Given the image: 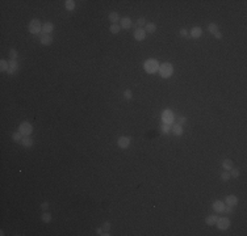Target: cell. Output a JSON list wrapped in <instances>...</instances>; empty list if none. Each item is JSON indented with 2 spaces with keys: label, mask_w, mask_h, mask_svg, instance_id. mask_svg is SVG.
Instances as JSON below:
<instances>
[{
  "label": "cell",
  "mask_w": 247,
  "mask_h": 236,
  "mask_svg": "<svg viewBox=\"0 0 247 236\" xmlns=\"http://www.w3.org/2000/svg\"><path fill=\"white\" fill-rule=\"evenodd\" d=\"M159 66L161 64L158 63V60L154 59V58L147 59V60L143 63V68H145V71L147 74H155V72L159 70Z\"/></svg>",
  "instance_id": "1"
},
{
  "label": "cell",
  "mask_w": 247,
  "mask_h": 236,
  "mask_svg": "<svg viewBox=\"0 0 247 236\" xmlns=\"http://www.w3.org/2000/svg\"><path fill=\"white\" fill-rule=\"evenodd\" d=\"M159 75H161V77H163V79H168V77H171V75L174 74V67L171 63L166 62L163 63V64L159 66V70H158Z\"/></svg>",
  "instance_id": "2"
},
{
  "label": "cell",
  "mask_w": 247,
  "mask_h": 236,
  "mask_svg": "<svg viewBox=\"0 0 247 236\" xmlns=\"http://www.w3.org/2000/svg\"><path fill=\"white\" fill-rule=\"evenodd\" d=\"M29 33H32V34H38L39 32H42V24L39 20H37V18H34V20H32L29 22Z\"/></svg>",
  "instance_id": "3"
},
{
  "label": "cell",
  "mask_w": 247,
  "mask_h": 236,
  "mask_svg": "<svg viewBox=\"0 0 247 236\" xmlns=\"http://www.w3.org/2000/svg\"><path fill=\"white\" fill-rule=\"evenodd\" d=\"M18 131H20V133L22 134L24 136L30 135V134H32V131H33V126H32V123H29L28 121L21 122L20 126H18Z\"/></svg>",
  "instance_id": "4"
},
{
  "label": "cell",
  "mask_w": 247,
  "mask_h": 236,
  "mask_svg": "<svg viewBox=\"0 0 247 236\" xmlns=\"http://www.w3.org/2000/svg\"><path fill=\"white\" fill-rule=\"evenodd\" d=\"M174 119H175V115H174V113L171 110H168V109L163 110V113H162V121H163V123L171 125L174 122Z\"/></svg>",
  "instance_id": "5"
},
{
  "label": "cell",
  "mask_w": 247,
  "mask_h": 236,
  "mask_svg": "<svg viewBox=\"0 0 247 236\" xmlns=\"http://www.w3.org/2000/svg\"><path fill=\"white\" fill-rule=\"evenodd\" d=\"M216 224H217L218 230L225 231L230 227V220H229V218H218V220Z\"/></svg>",
  "instance_id": "6"
},
{
  "label": "cell",
  "mask_w": 247,
  "mask_h": 236,
  "mask_svg": "<svg viewBox=\"0 0 247 236\" xmlns=\"http://www.w3.org/2000/svg\"><path fill=\"white\" fill-rule=\"evenodd\" d=\"M130 136H120L118 140H117V144H118L120 148H122V150H125V148H128L129 146H130Z\"/></svg>",
  "instance_id": "7"
},
{
  "label": "cell",
  "mask_w": 247,
  "mask_h": 236,
  "mask_svg": "<svg viewBox=\"0 0 247 236\" xmlns=\"http://www.w3.org/2000/svg\"><path fill=\"white\" fill-rule=\"evenodd\" d=\"M146 38V32L143 28H137L134 30V39L135 41H143Z\"/></svg>",
  "instance_id": "8"
},
{
  "label": "cell",
  "mask_w": 247,
  "mask_h": 236,
  "mask_svg": "<svg viewBox=\"0 0 247 236\" xmlns=\"http://www.w3.org/2000/svg\"><path fill=\"white\" fill-rule=\"evenodd\" d=\"M39 41H41L42 45L49 46V45L53 43V37H51V34H44V33H41V35H39Z\"/></svg>",
  "instance_id": "9"
},
{
  "label": "cell",
  "mask_w": 247,
  "mask_h": 236,
  "mask_svg": "<svg viewBox=\"0 0 247 236\" xmlns=\"http://www.w3.org/2000/svg\"><path fill=\"white\" fill-rule=\"evenodd\" d=\"M17 70H18V63H17V60H9V67H8V71H7V74H8V75H13Z\"/></svg>",
  "instance_id": "10"
},
{
  "label": "cell",
  "mask_w": 247,
  "mask_h": 236,
  "mask_svg": "<svg viewBox=\"0 0 247 236\" xmlns=\"http://www.w3.org/2000/svg\"><path fill=\"white\" fill-rule=\"evenodd\" d=\"M54 30V25L53 22H45L42 24V32L44 34H51V32Z\"/></svg>",
  "instance_id": "11"
},
{
  "label": "cell",
  "mask_w": 247,
  "mask_h": 236,
  "mask_svg": "<svg viewBox=\"0 0 247 236\" xmlns=\"http://www.w3.org/2000/svg\"><path fill=\"white\" fill-rule=\"evenodd\" d=\"M201 34H203V29H201L200 26H195L193 29L191 30L189 37H192V38H200Z\"/></svg>",
  "instance_id": "12"
},
{
  "label": "cell",
  "mask_w": 247,
  "mask_h": 236,
  "mask_svg": "<svg viewBox=\"0 0 247 236\" xmlns=\"http://www.w3.org/2000/svg\"><path fill=\"white\" fill-rule=\"evenodd\" d=\"M225 202H226V205H230V206H237L238 205V198H237V195H227L225 198Z\"/></svg>",
  "instance_id": "13"
},
{
  "label": "cell",
  "mask_w": 247,
  "mask_h": 236,
  "mask_svg": "<svg viewBox=\"0 0 247 236\" xmlns=\"http://www.w3.org/2000/svg\"><path fill=\"white\" fill-rule=\"evenodd\" d=\"M223 207H225V202H222V201H216V202H213V210H214L216 212H222Z\"/></svg>",
  "instance_id": "14"
},
{
  "label": "cell",
  "mask_w": 247,
  "mask_h": 236,
  "mask_svg": "<svg viewBox=\"0 0 247 236\" xmlns=\"http://www.w3.org/2000/svg\"><path fill=\"white\" fill-rule=\"evenodd\" d=\"M171 131H172L176 136H180L183 134V126L182 125H179V123H175L172 127H171Z\"/></svg>",
  "instance_id": "15"
},
{
  "label": "cell",
  "mask_w": 247,
  "mask_h": 236,
  "mask_svg": "<svg viewBox=\"0 0 247 236\" xmlns=\"http://www.w3.org/2000/svg\"><path fill=\"white\" fill-rule=\"evenodd\" d=\"M21 144L24 146V147H28V148H30L33 146V139H32V136L30 135H28V136H24L22 138V140L20 142Z\"/></svg>",
  "instance_id": "16"
},
{
  "label": "cell",
  "mask_w": 247,
  "mask_h": 236,
  "mask_svg": "<svg viewBox=\"0 0 247 236\" xmlns=\"http://www.w3.org/2000/svg\"><path fill=\"white\" fill-rule=\"evenodd\" d=\"M120 21H121V25H120V26L124 28V29H129V28L131 26V18L130 17H124Z\"/></svg>",
  "instance_id": "17"
},
{
  "label": "cell",
  "mask_w": 247,
  "mask_h": 236,
  "mask_svg": "<svg viewBox=\"0 0 247 236\" xmlns=\"http://www.w3.org/2000/svg\"><path fill=\"white\" fill-rule=\"evenodd\" d=\"M217 220H218V215H209V216H206L205 223L208 226H213V224L217 223Z\"/></svg>",
  "instance_id": "18"
},
{
  "label": "cell",
  "mask_w": 247,
  "mask_h": 236,
  "mask_svg": "<svg viewBox=\"0 0 247 236\" xmlns=\"http://www.w3.org/2000/svg\"><path fill=\"white\" fill-rule=\"evenodd\" d=\"M109 21L112 24H117L120 21V16L117 12H110L109 13Z\"/></svg>",
  "instance_id": "19"
},
{
  "label": "cell",
  "mask_w": 247,
  "mask_h": 236,
  "mask_svg": "<svg viewBox=\"0 0 247 236\" xmlns=\"http://www.w3.org/2000/svg\"><path fill=\"white\" fill-rule=\"evenodd\" d=\"M157 30V25L154 22H147L145 26V32L146 33H154Z\"/></svg>",
  "instance_id": "20"
},
{
  "label": "cell",
  "mask_w": 247,
  "mask_h": 236,
  "mask_svg": "<svg viewBox=\"0 0 247 236\" xmlns=\"http://www.w3.org/2000/svg\"><path fill=\"white\" fill-rule=\"evenodd\" d=\"M222 168L225 169V171H230V169L233 168V161L230 159H225L222 161Z\"/></svg>",
  "instance_id": "21"
},
{
  "label": "cell",
  "mask_w": 247,
  "mask_h": 236,
  "mask_svg": "<svg viewBox=\"0 0 247 236\" xmlns=\"http://www.w3.org/2000/svg\"><path fill=\"white\" fill-rule=\"evenodd\" d=\"M8 67H9V62H7L5 59H1L0 60V70H1V72H7Z\"/></svg>",
  "instance_id": "22"
},
{
  "label": "cell",
  "mask_w": 247,
  "mask_h": 236,
  "mask_svg": "<svg viewBox=\"0 0 247 236\" xmlns=\"http://www.w3.org/2000/svg\"><path fill=\"white\" fill-rule=\"evenodd\" d=\"M65 7L67 11H74L75 9V1L74 0H66L65 1Z\"/></svg>",
  "instance_id": "23"
},
{
  "label": "cell",
  "mask_w": 247,
  "mask_h": 236,
  "mask_svg": "<svg viewBox=\"0 0 247 236\" xmlns=\"http://www.w3.org/2000/svg\"><path fill=\"white\" fill-rule=\"evenodd\" d=\"M103 231H104V236H108L109 235V230H110V222H104L103 223Z\"/></svg>",
  "instance_id": "24"
},
{
  "label": "cell",
  "mask_w": 247,
  "mask_h": 236,
  "mask_svg": "<svg viewBox=\"0 0 247 236\" xmlns=\"http://www.w3.org/2000/svg\"><path fill=\"white\" fill-rule=\"evenodd\" d=\"M41 219H42V222H45V223H50L51 214H50V212H44V214L41 215Z\"/></svg>",
  "instance_id": "25"
},
{
  "label": "cell",
  "mask_w": 247,
  "mask_h": 236,
  "mask_svg": "<svg viewBox=\"0 0 247 236\" xmlns=\"http://www.w3.org/2000/svg\"><path fill=\"white\" fill-rule=\"evenodd\" d=\"M208 30L212 33V34H214V33H217V32H218V26H217V24L210 22V24H209V26H208Z\"/></svg>",
  "instance_id": "26"
},
{
  "label": "cell",
  "mask_w": 247,
  "mask_h": 236,
  "mask_svg": "<svg viewBox=\"0 0 247 236\" xmlns=\"http://www.w3.org/2000/svg\"><path fill=\"white\" fill-rule=\"evenodd\" d=\"M22 138H24V135L20 133V131H17V133H13V135H12V139L17 143V142H21L22 140Z\"/></svg>",
  "instance_id": "27"
},
{
  "label": "cell",
  "mask_w": 247,
  "mask_h": 236,
  "mask_svg": "<svg viewBox=\"0 0 247 236\" xmlns=\"http://www.w3.org/2000/svg\"><path fill=\"white\" fill-rule=\"evenodd\" d=\"M146 18L145 17H141V18H138L137 20V22L134 24V25H135V26L137 28H142V26H146Z\"/></svg>",
  "instance_id": "28"
},
{
  "label": "cell",
  "mask_w": 247,
  "mask_h": 236,
  "mask_svg": "<svg viewBox=\"0 0 247 236\" xmlns=\"http://www.w3.org/2000/svg\"><path fill=\"white\" fill-rule=\"evenodd\" d=\"M120 29H121V26H120L118 24H112V25H110V28H109V30L113 33V34H117V33L120 32Z\"/></svg>",
  "instance_id": "29"
},
{
  "label": "cell",
  "mask_w": 247,
  "mask_h": 236,
  "mask_svg": "<svg viewBox=\"0 0 247 236\" xmlns=\"http://www.w3.org/2000/svg\"><path fill=\"white\" fill-rule=\"evenodd\" d=\"M17 51H16V49H11L9 50V58H11V60H16L17 59Z\"/></svg>",
  "instance_id": "30"
},
{
  "label": "cell",
  "mask_w": 247,
  "mask_h": 236,
  "mask_svg": "<svg viewBox=\"0 0 247 236\" xmlns=\"http://www.w3.org/2000/svg\"><path fill=\"white\" fill-rule=\"evenodd\" d=\"M124 97H125L126 100H131V97H133V92H131L130 89H125V91H124Z\"/></svg>",
  "instance_id": "31"
},
{
  "label": "cell",
  "mask_w": 247,
  "mask_h": 236,
  "mask_svg": "<svg viewBox=\"0 0 247 236\" xmlns=\"http://www.w3.org/2000/svg\"><path fill=\"white\" fill-rule=\"evenodd\" d=\"M161 129H162V133H164V134H168L171 131V126H170V125H167V123L162 125Z\"/></svg>",
  "instance_id": "32"
},
{
  "label": "cell",
  "mask_w": 247,
  "mask_h": 236,
  "mask_svg": "<svg viewBox=\"0 0 247 236\" xmlns=\"http://www.w3.org/2000/svg\"><path fill=\"white\" fill-rule=\"evenodd\" d=\"M229 178H230L229 171H225V172H222V173H221V180H222V181H229Z\"/></svg>",
  "instance_id": "33"
},
{
  "label": "cell",
  "mask_w": 247,
  "mask_h": 236,
  "mask_svg": "<svg viewBox=\"0 0 247 236\" xmlns=\"http://www.w3.org/2000/svg\"><path fill=\"white\" fill-rule=\"evenodd\" d=\"M230 177H234V178H237V177H239V169H234L231 168L230 169Z\"/></svg>",
  "instance_id": "34"
},
{
  "label": "cell",
  "mask_w": 247,
  "mask_h": 236,
  "mask_svg": "<svg viewBox=\"0 0 247 236\" xmlns=\"http://www.w3.org/2000/svg\"><path fill=\"white\" fill-rule=\"evenodd\" d=\"M234 207H235V206H230V205H227V206L223 207L222 212H225V214H230V212L234 211Z\"/></svg>",
  "instance_id": "35"
},
{
  "label": "cell",
  "mask_w": 247,
  "mask_h": 236,
  "mask_svg": "<svg viewBox=\"0 0 247 236\" xmlns=\"http://www.w3.org/2000/svg\"><path fill=\"white\" fill-rule=\"evenodd\" d=\"M180 37H182V38H188V37H189V33H188V30L183 28V29L180 30Z\"/></svg>",
  "instance_id": "36"
},
{
  "label": "cell",
  "mask_w": 247,
  "mask_h": 236,
  "mask_svg": "<svg viewBox=\"0 0 247 236\" xmlns=\"http://www.w3.org/2000/svg\"><path fill=\"white\" fill-rule=\"evenodd\" d=\"M185 122H187V118H185L184 115H182V117H179V118H178V123H179V125H182V126H183Z\"/></svg>",
  "instance_id": "37"
},
{
  "label": "cell",
  "mask_w": 247,
  "mask_h": 236,
  "mask_svg": "<svg viewBox=\"0 0 247 236\" xmlns=\"http://www.w3.org/2000/svg\"><path fill=\"white\" fill-rule=\"evenodd\" d=\"M41 209L42 210H48L49 209V203H48V202H44V203L41 205Z\"/></svg>",
  "instance_id": "38"
},
{
  "label": "cell",
  "mask_w": 247,
  "mask_h": 236,
  "mask_svg": "<svg viewBox=\"0 0 247 236\" xmlns=\"http://www.w3.org/2000/svg\"><path fill=\"white\" fill-rule=\"evenodd\" d=\"M213 35H214V37H216V38H217V39H221V38H222V34H221V33H220V30H218L217 33H214V34H213Z\"/></svg>",
  "instance_id": "39"
},
{
  "label": "cell",
  "mask_w": 247,
  "mask_h": 236,
  "mask_svg": "<svg viewBox=\"0 0 247 236\" xmlns=\"http://www.w3.org/2000/svg\"><path fill=\"white\" fill-rule=\"evenodd\" d=\"M96 232H97V235H100V236L104 235V231H103V228H101V227L97 228V231H96Z\"/></svg>",
  "instance_id": "40"
}]
</instances>
